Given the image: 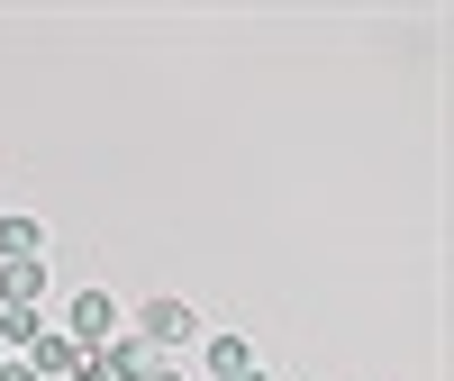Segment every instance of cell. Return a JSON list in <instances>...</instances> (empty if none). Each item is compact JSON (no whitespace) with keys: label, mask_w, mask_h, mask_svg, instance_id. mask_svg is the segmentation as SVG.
<instances>
[{"label":"cell","mask_w":454,"mask_h":381,"mask_svg":"<svg viewBox=\"0 0 454 381\" xmlns=\"http://www.w3.org/2000/svg\"><path fill=\"white\" fill-rule=\"evenodd\" d=\"M82 381H109V372H100V363H91V372H82Z\"/></svg>","instance_id":"cell-12"},{"label":"cell","mask_w":454,"mask_h":381,"mask_svg":"<svg viewBox=\"0 0 454 381\" xmlns=\"http://www.w3.org/2000/svg\"><path fill=\"white\" fill-rule=\"evenodd\" d=\"M137 381H182V372H173V363H155V372H137Z\"/></svg>","instance_id":"cell-10"},{"label":"cell","mask_w":454,"mask_h":381,"mask_svg":"<svg viewBox=\"0 0 454 381\" xmlns=\"http://www.w3.org/2000/svg\"><path fill=\"white\" fill-rule=\"evenodd\" d=\"M0 381H36V372H27V363H0Z\"/></svg>","instance_id":"cell-9"},{"label":"cell","mask_w":454,"mask_h":381,"mask_svg":"<svg viewBox=\"0 0 454 381\" xmlns=\"http://www.w3.org/2000/svg\"><path fill=\"white\" fill-rule=\"evenodd\" d=\"M27 372H36V381H82V372H91V346H82V336H64V327H46V336L27 346Z\"/></svg>","instance_id":"cell-1"},{"label":"cell","mask_w":454,"mask_h":381,"mask_svg":"<svg viewBox=\"0 0 454 381\" xmlns=\"http://www.w3.org/2000/svg\"><path fill=\"white\" fill-rule=\"evenodd\" d=\"M209 372H218V381L246 372V346H237V336H209Z\"/></svg>","instance_id":"cell-8"},{"label":"cell","mask_w":454,"mask_h":381,"mask_svg":"<svg viewBox=\"0 0 454 381\" xmlns=\"http://www.w3.org/2000/svg\"><path fill=\"white\" fill-rule=\"evenodd\" d=\"M155 363H164V354H155V346H137V336H119V346L100 354V372H109V381H137V372H155Z\"/></svg>","instance_id":"cell-4"},{"label":"cell","mask_w":454,"mask_h":381,"mask_svg":"<svg viewBox=\"0 0 454 381\" xmlns=\"http://www.w3.org/2000/svg\"><path fill=\"white\" fill-rule=\"evenodd\" d=\"M46 299V273L36 263H0V309H36Z\"/></svg>","instance_id":"cell-3"},{"label":"cell","mask_w":454,"mask_h":381,"mask_svg":"<svg viewBox=\"0 0 454 381\" xmlns=\"http://www.w3.org/2000/svg\"><path fill=\"white\" fill-rule=\"evenodd\" d=\"M0 363H10V354H0Z\"/></svg>","instance_id":"cell-13"},{"label":"cell","mask_w":454,"mask_h":381,"mask_svg":"<svg viewBox=\"0 0 454 381\" xmlns=\"http://www.w3.org/2000/svg\"><path fill=\"white\" fill-rule=\"evenodd\" d=\"M0 263H36V218H0Z\"/></svg>","instance_id":"cell-6"},{"label":"cell","mask_w":454,"mask_h":381,"mask_svg":"<svg viewBox=\"0 0 454 381\" xmlns=\"http://www.w3.org/2000/svg\"><path fill=\"white\" fill-rule=\"evenodd\" d=\"M109 327H119L109 291H82V299H73V336H82V346H91V336H109Z\"/></svg>","instance_id":"cell-5"},{"label":"cell","mask_w":454,"mask_h":381,"mask_svg":"<svg viewBox=\"0 0 454 381\" xmlns=\"http://www.w3.org/2000/svg\"><path fill=\"white\" fill-rule=\"evenodd\" d=\"M237 381H273V372H254V363H246V372H237Z\"/></svg>","instance_id":"cell-11"},{"label":"cell","mask_w":454,"mask_h":381,"mask_svg":"<svg viewBox=\"0 0 454 381\" xmlns=\"http://www.w3.org/2000/svg\"><path fill=\"white\" fill-rule=\"evenodd\" d=\"M36 336H46L36 309H0V354H10V346H36Z\"/></svg>","instance_id":"cell-7"},{"label":"cell","mask_w":454,"mask_h":381,"mask_svg":"<svg viewBox=\"0 0 454 381\" xmlns=\"http://www.w3.org/2000/svg\"><path fill=\"white\" fill-rule=\"evenodd\" d=\"M192 336H200V318L182 309V299H155V309L137 318V346H192Z\"/></svg>","instance_id":"cell-2"}]
</instances>
